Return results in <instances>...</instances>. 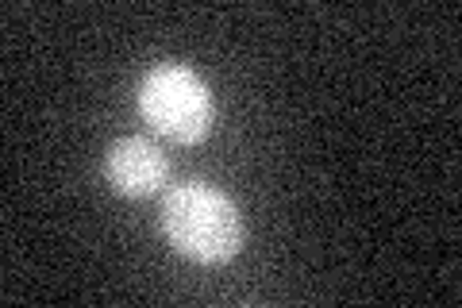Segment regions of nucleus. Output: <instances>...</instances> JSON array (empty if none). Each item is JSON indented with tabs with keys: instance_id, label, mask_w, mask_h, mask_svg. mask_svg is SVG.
Here are the masks:
<instances>
[{
	"instance_id": "7ed1b4c3",
	"label": "nucleus",
	"mask_w": 462,
	"mask_h": 308,
	"mask_svg": "<svg viewBox=\"0 0 462 308\" xmlns=\"http://www.w3.org/2000/svg\"><path fill=\"white\" fill-rule=\"evenodd\" d=\"M105 178L120 197H154L170 178V158L162 146L143 139V135H124L108 146L105 158Z\"/></svg>"
},
{
	"instance_id": "f257e3e1",
	"label": "nucleus",
	"mask_w": 462,
	"mask_h": 308,
	"mask_svg": "<svg viewBox=\"0 0 462 308\" xmlns=\"http://www.w3.org/2000/svg\"><path fill=\"white\" fill-rule=\"evenodd\" d=\"M162 236L181 258L224 266L243 247V219L236 201L208 182L173 185L162 201Z\"/></svg>"
},
{
	"instance_id": "f03ea898",
	"label": "nucleus",
	"mask_w": 462,
	"mask_h": 308,
	"mask_svg": "<svg viewBox=\"0 0 462 308\" xmlns=\"http://www.w3.org/2000/svg\"><path fill=\"white\" fill-rule=\"evenodd\" d=\"M139 116L162 139L193 146L200 139H208L216 108L200 73H193L181 62H162L143 73L139 81Z\"/></svg>"
}]
</instances>
